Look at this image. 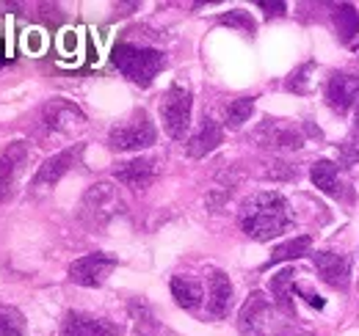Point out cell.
<instances>
[{"mask_svg":"<svg viewBox=\"0 0 359 336\" xmlns=\"http://www.w3.org/2000/svg\"><path fill=\"white\" fill-rule=\"evenodd\" d=\"M354 125H359V108H357V119H354Z\"/></svg>","mask_w":359,"mask_h":336,"instance_id":"obj_31","label":"cell"},{"mask_svg":"<svg viewBox=\"0 0 359 336\" xmlns=\"http://www.w3.org/2000/svg\"><path fill=\"white\" fill-rule=\"evenodd\" d=\"M313 72H315V64L307 61L302 69H296V72L287 78V88L296 91V94H307V91H310V75H313Z\"/></svg>","mask_w":359,"mask_h":336,"instance_id":"obj_27","label":"cell"},{"mask_svg":"<svg viewBox=\"0 0 359 336\" xmlns=\"http://www.w3.org/2000/svg\"><path fill=\"white\" fill-rule=\"evenodd\" d=\"M252 141L263 149L285 152V149H302L304 132H302V127L287 122V119H263L260 127L252 132Z\"/></svg>","mask_w":359,"mask_h":336,"instance_id":"obj_7","label":"cell"},{"mask_svg":"<svg viewBox=\"0 0 359 336\" xmlns=\"http://www.w3.org/2000/svg\"><path fill=\"white\" fill-rule=\"evenodd\" d=\"M310 243H313V240H310L307 234H302V237H293V240L276 246L269 259V267L271 265H279V262H287V259H299V256H304V253L310 251Z\"/></svg>","mask_w":359,"mask_h":336,"instance_id":"obj_23","label":"cell"},{"mask_svg":"<svg viewBox=\"0 0 359 336\" xmlns=\"http://www.w3.org/2000/svg\"><path fill=\"white\" fill-rule=\"evenodd\" d=\"M25 158H28V144L25 141H14L0 152V202L11 196L14 179L25 166Z\"/></svg>","mask_w":359,"mask_h":336,"instance_id":"obj_13","label":"cell"},{"mask_svg":"<svg viewBox=\"0 0 359 336\" xmlns=\"http://www.w3.org/2000/svg\"><path fill=\"white\" fill-rule=\"evenodd\" d=\"M130 317L135 320V331H138V336H152L155 331H158V323H155V317H152V312H149L147 303L133 300V303H130Z\"/></svg>","mask_w":359,"mask_h":336,"instance_id":"obj_25","label":"cell"},{"mask_svg":"<svg viewBox=\"0 0 359 336\" xmlns=\"http://www.w3.org/2000/svg\"><path fill=\"white\" fill-rule=\"evenodd\" d=\"M222 25H229V28H235V31H243V34H249V36L257 31L255 17H252L249 11H243V8H232V11L222 14Z\"/></svg>","mask_w":359,"mask_h":336,"instance_id":"obj_26","label":"cell"},{"mask_svg":"<svg viewBox=\"0 0 359 336\" xmlns=\"http://www.w3.org/2000/svg\"><path fill=\"white\" fill-rule=\"evenodd\" d=\"M332 25H334L340 42H346V44L354 42L359 34L357 6H351V3H340V6H334V11H332Z\"/></svg>","mask_w":359,"mask_h":336,"instance_id":"obj_20","label":"cell"},{"mask_svg":"<svg viewBox=\"0 0 359 336\" xmlns=\"http://www.w3.org/2000/svg\"><path fill=\"white\" fill-rule=\"evenodd\" d=\"M296 293L302 295L313 309H323V306H326V300H323V298H318V295H315L310 287H304V284H299V287H296Z\"/></svg>","mask_w":359,"mask_h":336,"instance_id":"obj_30","label":"cell"},{"mask_svg":"<svg viewBox=\"0 0 359 336\" xmlns=\"http://www.w3.org/2000/svg\"><path fill=\"white\" fill-rule=\"evenodd\" d=\"M81 155H83V144H75V146H69V149H64V152L47 158L45 163L39 166V171H36V176H34V185H36V188L55 185L69 168L81 160Z\"/></svg>","mask_w":359,"mask_h":336,"instance_id":"obj_12","label":"cell"},{"mask_svg":"<svg viewBox=\"0 0 359 336\" xmlns=\"http://www.w3.org/2000/svg\"><path fill=\"white\" fill-rule=\"evenodd\" d=\"M252 111H255V97H241V99H232L224 111V122L229 130H241L252 119Z\"/></svg>","mask_w":359,"mask_h":336,"instance_id":"obj_22","label":"cell"},{"mask_svg":"<svg viewBox=\"0 0 359 336\" xmlns=\"http://www.w3.org/2000/svg\"><path fill=\"white\" fill-rule=\"evenodd\" d=\"M238 328L243 336H282L279 309L260 290H255L241 306Z\"/></svg>","mask_w":359,"mask_h":336,"instance_id":"obj_3","label":"cell"},{"mask_svg":"<svg viewBox=\"0 0 359 336\" xmlns=\"http://www.w3.org/2000/svg\"><path fill=\"white\" fill-rule=\"evenodd\" d=\"M320 273V279L334 287V290H348L351 284V259L348 253H334V251H315L310 253Z\"/></svg>","mask_w":359,"mask_h":336,"instance_id":"obj_10","label":"cell"},{"mask_svg":"<svg viewBox=\"0 0 359 336\" xmlns=\"http://www.w3.org/2000/svg\"><path fill=\"white\" fill-rule=\"evenodd\" d=\"M64 336H119V328L108 320L100 317H86V314H67L64 326H61Z\"/></svg>","mask_w":359,"mask_h":336,"instance_id":"obj_18","label":"cell"},{"mask_svg":"<svg viewBox=\"0 0 359 336\" xmlns=\"http://www.w3.org/2000/svg\"><path fill=\"white\" fill-rule=\"evenodd\" d=\"M122 210H125V202H122L119 190L111 182L91 185L89 190L83 193V199H81V218L89 226H102V223H108L114 215H119Z\"/></svg>","mask_w":359,"mask_h":336,"instance_id":"obj_5","label":"cell"},{"mask_svg":"<svg viewBox=\"0 0 359 336\" xmlns=\"http://www.w3.org/2000/svg\"><path fill=\"white\" fill-rule=\"evenodd\" d=\"M114 176H116L122 185L133 188V190H144V188H149L152 179L158 176V163L149 160V158H135V160H128V163L116 166Z\"/></svg>","mask_w":359,"mask_h":336,"instance_id":"obj_17","label":"cell"},{"mask_svg":"<svg viewBox=\"0 0 359 336\" xmlns=\"http://www.w3.org/2000/svg\"><path fill=\"white\" fill-rule=\"evenodd\" d=\"M222 141H224V130H222V125H219V122H213L210 116H205V119H202V125H199V130L188 138L185 152H188V158L199 160V158L210 155L213 149H219V146H222Z\"/></svg>","mask_w":359,"mask_h":336,"instance_id":"obj_15","label":"cell"},{"mask_svg":"<svg viewBox=\"0 0 359 336\" xmlns=\"http://www.w3.org/2000/svg\"><path fill=\"white\" fill-rule=\"evenodd\" d=\"M238 223L241 229L257 240V243H266L273 240L276 234H282L290 223V207L285 202L282 193H273V190H260L255 196H249L241 210H238Z\"/></svg>","mask_w":359,"mask_h":336,"instance_id":"obj_1","label":"cell"},{"mask_svg":"<svg viewBox=\"0 0 359 336\" xmlns=\"http://www.w3.org/2000/svg\"><path fill=\"white\" fill-rule=\"evenodd\" d=\"M293 276L296 270L293 267H285L279 270L273 279H271V293H273V306L285 314V317H296V309H293V298H290V284H293Z\"/></svg>","mask_w":359,"mask_h":336,"instance_id":"obj_19","label":"cell"},{"mask_svg":"<svg viewBox=\"0 0 359 336\" xmlns=\"http://www.w3.org/2000/svg\"><path fill=\"white\" fill-rule=\"evenodd\" d=\"M158 138V130L152 125V119L147 116V111H135L133 116L122 125H116L108 132V144L114 152H141L149 149Z\"/></svg>","mask_w":359,"mask_h":336,"instance_id":"obj_4","label":"cell"},{"mask_svg":"<svg viewBox=\"0 0 359 336\" xmlns=\"http://www.w3.org/2000/svg\"><path fill=\"white\" fill-rule=\"evenodd\" d=\"M116 265H119V259L114 253H86L69 265V281H75L81 287H102L108 281V276L116 270Z\"/></svg>","mask_w":359,"mask_h":336,"instance_id":"obj_9","label":"cell"},{"mask_svg":"<svg viewBox=\"0 0 359 336\" xmlns=\"http://www.w3.org/2000/svg\"><path fill=\"white\" fill-rule=\"evenodd\" d=\"M0 336H25V317L6 303H0Z\"/></svg>","mask_w":359,"mask_h":336,"instance_id":"obj_24","label":"cell"},{"mask_svg":"<svg viewBox=\"0 0 359 336\" xmlns=\"http://www.w3.org/2000/svg\"><path fill=\"white\" fill-rule=\"evenodd\" d=\"M340 160H343L346 166L359 163V125H354V132H351L348 141L340 146Z\"/></svg>","mask_w":359,"mask_h":336,"instance_id":"obj_28","label":"cell"},{"mask_svg":"<svg viewBox=\"0 0 359 336\" xmlns=\"http://www.w3.org/2000/svg\"><path fill=\"white\" fill-rule=\"evenodd\" d=\"M310 179H313V185L318 190H323V193H329V196H334V199H348V202H354V193L348 190V185L340 182V168L334 166L332 160H318V163H313Z\"/></svg>","mask_w":359,"mask_h":336,"instance_id":"obj_16","label":"cell"},{"mask_svg":"<svg viewBox=\"0 0 359 336\" xmlns=\"http://www.w3.org/2000/svg\"><path fill=\"white\" fill-rule=\"evenodd\" d=\"M357 99H359V75L334 72V75L326 80V102H329L337 113L351 111Z\"/></svg>","mask_w":359,"mask_h":336,"instance_id":"obj_11","label":"cell"},{"mask_svg":"<svg viewBox=\"0 0 359 336\" xmlns=\"http://www.w3.org/2000/svg\"><path fill=\"white\" fill-rule=\"evenodd\" d=\"M191 108H194V99H191V91L182 88V85H172L163 99H161V119L163 127L172 138L182 141L188 127H191Z\"/></svg>","mask_w":359,"mask_h":336,"instance_id":"obj_8","label":"cell"},{"mask_svg":"<svg viewBox=\"0 0 359 336\" xmlns=\"http://www.w3.org/2000/svg\"><path fill=\"white\" fill-rule=\"evenodd\" d=\"M232 306V281L224 270H210L208 273V314L213 320L226 317Z\"/></svg>","mask_w":359,"mask_h":336,"instance_id":"obj_14","label":"cell"},{"mask_svg":"<svg viewBox=\"0 0 359 336\" xmlns=\"http://www.w3.org/2000/svg\"><path fill=\"white\" fill-rule=\"evenodd\" d=\"M172 295H175L177 306L188 309V312L199 309V303H202V298H205L199 281H194V279H188V276H175V279H172Z\"/></svg>","mask_w":359,"mask_h":336,"instance_id":"obj_21","label":"cell"},{"mask_svg":"<svg viewBox=\"0 0 359 336\" xmlns=\"http://www.w3.org/2000/svg\"><path fill=\"white\" fill-rule=\"evenodd\" d=\"M111 61L114 66L135 85H152V80L158 78V72L163 69L166 58L161 50H152V47H138V44H116L114 52H111Z\"/></svg>","mask_w":359,"mask_h":336,"instance_id":"obj_2","label":"cell"},{"mask_svg":"<svg viewBox=\"0 0 359 336\" xmlns=\"http://www.w3.org/2000/svg\"><path fill=\"white\" fill-rule=\"evenodd\" d=\"M257 6L266 11V17H282L285 8H287L282 0H257Z\"/></svg>","mask_w":359,"mask_h":336,"instance_id":"obj_29","label":"cell"},{"mask_svg":"<svg viewBox=\"0 0 359 336\" xmlns=\"http://www.w3.org/2000/svg\"><path fill=\"white\" fill-rule=\"evenodd\" d=\"M83 125H86V116L69 99H50L39 113L42 135H75L78 130H83Z\"/></svg>","mask_w":359,"mask_h":336,"instance_id":"obj_6","label":"cell"}]
</instances>
